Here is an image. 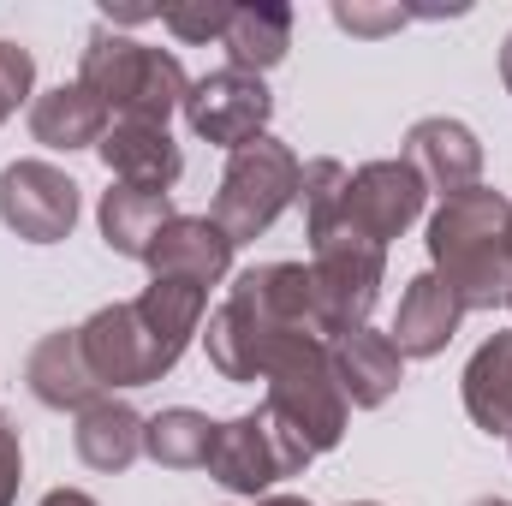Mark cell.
I'll return each mask as SVG.
<instances>
[{"label":"cell","instance_id":"7a4b0ae2","mask_svg":"<svg viewBox=\"0 0 512 506\" xmlns=\"http://www.w3.org/2000/svg\"><path fill=\"white\" fill-rule=\"evenodd\" d=\"M322 340L310 262H256L233 280L227 304L209 316V364L227 381H262V364L280 340Z\"/></svg>","mask_w":512,"mask_h":506},{"label":"cell","instance_id":"603a6c76","mask_svg":"<svg viewBox=\"0 0 512 506\" xmlns=\"http://www.w3.org/2000/svg\"><path fill=\"white\" fill-rule=\"evenodd\" d=\"M215 429L203 411L191 405H173V411H155L143 417V453L161 465V471H203L209 465V447H215Z\"/></svg>","mask_w":512,"mask_h":506},{"label":"cell","instance_id":"d4e9b609","mask_svg":"<svg viewBox=\"0 0 512 506\" xmlns=\"http://www.w3.org/2000/svg\"><path fill=\"white\" fill-rule=\"evenodd\" d=\"M227 18H233V0H191V6H167L161 12V24L179 42H221Z\"/></svg>","mask_w":512,"mask_h":506},{"label":"cell","instance_id":"9c48e42d","mask_svg":"<svg viewBox=\"0 0 512 506\" xmlns=\"http://www.w3.org/2000/svg\"><path fill=\"white\" fill-rule=\"evenodd\" d=\"M0 221L24 245H60L78 227V185L54 161H12L0 173Z\"/></svg>","mask_w":512,"mask_h":506},{"label":"cell","instance_id":"4fadbf2b","mask_svg":"<svg viewBox=\"0 0 512 506\" xmlns=\"http://www.w3.org/2000/svg\"><path fill=\"white\" fill-rule=\"evenodd\" d=\"M233 251H239V245L215 227V215H173L143 262H149L155 280H197V286H215V280H227Z\"/></svg>","mask_w":512,"mask_h":506},{"label":"cell","instance_id":"52a82bcc","mask_svg":"<svg viewBox=\"0 0 512 506\" xmlns=\"http://www.w3.org/2000/svg\"><path fill=\"white\" fill-rule=\"evenodd\" d=\"M387 251L352 233L346 221H328L310 233V286H316V316L322 340H340L352 328H370V310L382 298Z\"/></svg>","mask_w":512,"mask_h":506},{"label":"cell","instance_id":"d6986e66","mask_svg":"<svg viewBox=\"0 0 512 506\" xmlns=\"http://www.w3.org/2000/svg\"><path fill=\"white\" fill-rule=\"evenodd\" d=\"M72 447H78V459H84L90 471L120 477V471H131V465H137V453H143V417L131 411L126 399L102 393L96 405H84V411H78Z\"/></svg>","mask_w":512,"mask_h":506},{"label":"cell","instance_id":"1f68e13d","mask_svg":"<svg viewBox=\"0 0 512 506\" xmlns=\"http://www.w3.org/2000/svg\"><path fill=\"white\" fill-rule=\"evenodd\" d=\"M471 506H512V501H495V495H483V501H471Z\"/></svg>","mask_w":512,"mask_h":506},{"label":"cell","instance_id":"3957f363","mask_svg":"<svg viewBox=\"0 0 512 506\" xmlns=\"http://www.w3.org/2000/svg\"><path fill=\"white\" fill-rule=\"evenodd\" d=\"M429 274L465 304L495 310L512 286V203L489 185H471L459 197H441L429 215Z\"/></svg>","mask_w":512,"mask_h":506},{"label":"cell","instance_id":"ac0fdd59","mask_svg":"<svg viewBox=\"0 0 512 506\" xmlns=\"http://www.w3.org/2000/svg\"><path fill=\"white\" fill-rule=\"evenodd\" d=\"M173 191H149V185H108L102 203H96V221H102V239L114 256H149V245L161 239V227L173 221Z\"/></svg>","mask_w":512,"mask_h":506},{"label":"cell","instance_id":"5b68a950","mask_svg":"<svg viewBox=\"0 0 512 506\" xmlns=\"http://www.w3.org/2000/svg\"><path fill=\"white\" fill-rule=\"evenodd\" d=\"M262 381H268V411L310 447V453H334L340 435H346V393L334 381V364H328V340H280L262 364Z\"/></svg>","mask_w":512,"mask_h":506},{"label":"cell","instance_id":"ba28073f","mask_svg":"<svg viewBox=\"0 0 512 506\" xmlns=\"http://www.w3.org/2000/svg\"><path fill=\"white\" fill-rule=\"evenodd\" d=\"M310 459H316V453H310L268 405H256V411H245V417H233V423L215 429V447H209V465H203V471H209L227 495L262 501L280 477H298Z\"/></svg>","mask_w":512,"mask_h":506},{"label":"cell","instance_id":"d6a6232c","mask_svg":"<svg viewBox=\"0 0 512 506\" xmlns=\"http://www.w3.org/2000/svg\"><path fill=\"white\" fill-rule=\"evenodd\" d=\"M507 304H512V286H507Z\"/></svg>","mask_w":512,"mask_h":506},{"label":"cell","instance_id":"2e32d148","mask_svg":"<svg viewBox=\"0 0 512 506\" xmlns=\"http://www.w3.org/2000/svg\"><path fill=\"white\" fill-rule=\"evenodd\" d=\"M459 322H465V304L435 274H411L405 292H399L387 340L399 346V358H435V352H447V340L459 334Z\"/></svg>","mask_w":512,"mask_h":506},{"label":"cell","instance_id":"836d02e7","mask_svg":"<svg viewBox=\"0 0 512 506\" xmlns=\"http://www.w3.org/2000/svg\"><path fill=\"white\" fill-rule=\"evenodd\" d=\"M358 506H376V501H358Z\"/></svg>","mask_w":512,"mask_h":506},{"label":"cell","instance_id":"9a60e30c","mask_svg":"<svg viewBox=\"0 0 512 506\" xmlns=\"http://www.w3.org/2000/svg\"><path fill=\"white\" fill-rule=\"evenodd\" d=\"M96 155L120 185H149V191H173L185 173L179 143L167 137V126H149V120H114Z\"/></svg>","mask_w":512,"mask_h":506},{"label":"cell","instance_id":"4dcf8cb0","mask_svg":"<svg viewBox=\"0 0 512 506\" xmlns=\"http://www.w3.org/2000/svg\"><path fill=\"white\" fill-rule=\"evenodd\" d=\"M256 506H310V501H304V495H262Z\"/></svg>","mask_w":512,"mask_h":506},{"label":"cell","instance_id":"e0dca14e","mask_svg":"<svg viewBox=\"0 0 512 506\" xmlns=\"http://www.w3.org/2000/svg\"><path fill=\"white\" fill-rule=\"evenodd\" d=\"M24 381L30 393L48 405V411H84L102 399V381L90 370L84 346H78V328H60V334H42L24 358Z\"/></svg>","mask_w":512,"mask_h":506},{"label":"cell","instance_id":"7c38bea8","mask_svg":"<svg viewBox=\"0 0 512 506\" xmlns=\"http://www.w3.org/2000/svg\"><path fill=\"white\" fill-rule=\"evenodd\" d=\"M405 167L423 179V191H441V197H459L471 185H483V143L465 120H417L405 131Z\"/></svg>","mask_w":512,"mask_h":506},{"label":"cell","instance_id":"f546056e","mask_svg":"<svg viewBox=\"0 0 512 506\" xmlns=\"http://www.w3.org/2000/svg\"><path fill=\"white\" fill-rule=\"evenodd\" d=\"M501 84H507V90H512V36H507V42H501Z\"/></svg>","mask_w":512,"mask_h":506},{"label":"cell","instance_id":"30bf717a","mask_svg":"<svg viewBox=\"0 0 512 506\" xmlns=\"http://www.w3.org/2000/svg\"><path fill=\"white\" fill-rule=\"evenodd\" d=\"M423 203H429V191H423V179L405 167V155L399 161H364L352 179H346V197H340V215L334 221H346L352 233H364L370 245H393L417 215H423Z\"/></svg>","mask_w":512,"mask_h":506},{"label":"cell","instance_id":"7402d4cb","mask_svg":"<svg viewBox=\"0 0 512 506\" xmlns=\"http://www.w3.org/2000/svg\"><path fill=\"white\" fill-rule=\"evenodd\" d=\"M465 411L477 429L489 435H512V334H495L471 352L465 364Z\"/></svg>","mask_w":512,"mask_h":506},{"label":"cell","instance_id":"ffe728a7","mask_svg":"<svg viewBox=\"0 0 512 506\" xmlns=\"http://www.w3.org/2000/svg\"><path fill=\"white\" fill-rule=\"evenodd\" d=\"M221 48H227L233 72L262 78L292 48V6L286 0H233V18L221 30Z\"/></svg>","mask_w":512,"mask_h":506},{"label":"cell","instance_id":"cb8c5ba5","mask_svg":"<svg viewBox=\"0 0 512 506\" xmlns=\"http://www.w3.org/2000/svg\"><path fill=\"white\" fill-rule=\"evenodd\" d=\"M346 179H352V173H346L334 155H316V161H304V173H298V209H304V233H316V227H328V221L340 215Z\"/></svg>","mask_w":512,"mask_h":506},{"label":"cell","instance_id":"6da1fadb","mask_svg":"<svg viewBox=\"0 0 512 506\" xmlns=\"http://www.w3.org/2000/svg\"><path fill=\"white\" fill-rule=\"evenodd\" d=\"M203 310H209V286L197 280H155L126 298V304H102L84 328H78V346L90 358V370L108 387H149L161 381L191 346V334L203 328Z\"/></svg>","mask_w":512,"mask_h":506},{"label":"cell","instance_id":"8992f818","mask_svg":"<svg viewBox=\"0 0 512 506\" xmlns=\"http://www.w3.org/2000/svg\"><path fill=\"white\" fill-rule=\"evenodd\" d=\"M298 173L304 161L280 143V137H251L227 155V173H221V191H215V227L233 239V245H251L262 239L292 203H298Z\"/></svg>","mask_w":512,"mask_h":506},{"label":"cell","instance_id":"4316f807","mask_svg":"<svg viewBox=\"0 0 512 506\" xmlns=\"http://www.w3.org/2000/svg\"><path fill=\"white\" fill-rule=\"evenodd\" d=\"M405 18H417V6H358V0L334 6V24L352 30V36H382V30H399Z\"/></svg>","mask_w":512,"mask_h":506},{"label":"cell","instance_id":"5bb4252c","mask_svg":"<svg viewBox=\"0 0 512 506\" xmlns=\"http://www.w3.org/2000/svg\"><path fill=\"white\" fill-rule=\"evenodd\" d=\"M328 364H334V381H340L346 405H358V411L387 405L399 393V381H405L399 346L387 334H376V328H352V334L328 340Z\"/></svg>","mask_w":512,"mask_h":506},{"label":"cell","instance_id":"83f0119b","mask_svg":"<svg viewBox=\"0 0 512 506\" xmlns=\"http://www.w3.org/2000/svg\"><path fill=\"white\" fill-rule=\"evenodd\" d=\"M18 483H24V447H18V423L0 417V506L18 501Z\"/></svg>","mask_w":512,"mask_h":506},{"label":"cell","instance_id":"f1b7e54d","mask_svg":"<svg viewBox=\"0 0 512 506\" xmlns=\"http://www.w3.org/2000/svg\"><path fill=\"white\" fill-rule=\"evenodd\" d=\"M42 506H96V495H84V489H48Z\"/></svg>","mask_w":512,"mask_h":506},{"label":"cell","instance_id":"8fae6325","mask_svg":"<svg viewBox=\"0 0 512 506\" xmlns=\"http://www.w3.org/2000/svg\"><path fill=\"white\" fill-rule=\"evenodd\" d=\"M185 120L197 137H209V143H221L227 155L239 149V143H251L268 131L274 120V96H268V84L251 78V72H209V78H197L191 90H185Z\"/></svg>","mask_w":512,"mask_h":506},{"label":"cell","instance_id":"277c9868","mask_svg":"<svg viewBox=\"0 0 512 506\" xmlns=\"http://www.w3.org/2000/svg\"><path fill=\"white\" fill-rule=\"evenodd\" d=\"M78 84L114 120H149V126H167V114L185 108V90H191L179 54L131 42V36H114L108 24L90 30L84 60H78Z\"/></svg>","mask_w":512,"mask_h":506},{"label":"cell","instance_id":"44dd1931","mask_svg":"<svg viewBox=\"0 0 512 506\" xmlns=\"http://www.w3.org/2000/svg\"><path fill=\"white\" fill-rule=\"evenodd\" d=\"M114 126V114L84 90V84H60V90H48V96H36L30 102V137L42 143V149H96L102 137Z\"/></svg>","mask_w":512,"mask_h":506},{"label":"cell","instance_id":"484cf974","mask_svg":"<svg viewBox=\"0 0 512 506\" xmlns=\"http://www.w3.org/2000/svg\"><path fill=\"white\" fill-rule=\"evenodd\" d=\"M30 84H36V54L24 42H0V126L24 108Z\"/></svg>","mask_w":512,"mask_h":506}]
</instances>
